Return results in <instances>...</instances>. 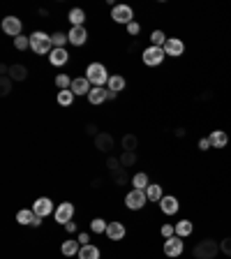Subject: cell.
Returning a JSON list of instances; mask_svg holds the SVG:
<instances>
[{
  "label": "cell",
  "instance_id": "cell-1",
  "mask_svg": "<svg viewBox=\"0 0 231 259\" xmlns=\"http://www.w3.org/2000/svg\"><path fill=\"white\" fill-rule=\"evenodd\" d=\"M86 79L90 81L93 86H97V88H104L109 83V79H111V74L107 72V65H102V63H90L86 67Z\"/></svg>",
  "mask_w": 231,
  "mask_h": 259
},
{
  "label": "cell",
  "instance_id": "cell-2",
  "mask_svg": "<svg viewBox=\"0 0 231 259\" xmlns=\"http://www.w3.org/2000/svg\"><path fill=\"white\" fill-rule=\"evenodd\" d=\"M217 252H220V243H217L215 238H204V241H199L192 250L194 259H215Z\"/></svg>",
  "mask_w": 231,
  "mask_h": 259
},
{
  "label": "cell",
  "instance_id": "cell-3",
  "mask_svg": "<svg viewBox=\"0 0 231 259\" xmlns=\"http://www.w3.org/2000/svg\"><path fill=\"white\" fill-rule=\"evenodd\" d=\"M30 49L37 56H47L54 51V44H51V35H47L44 30H35L30 35Z\"/></svg>",
  "mask_w": 231,
  "mask_h": 259
},
{
  "label": "cell",
  "instance_id": "cell-4",
  "mask_svg": "<svg viewBox=\"0 0 231 259\" xmlns=\"http://www.w3.org/2000/svg\"><path fill=\"white\" fill-rule=\"evenodd\" d=\"M146 204H148L146 190H136V188H132L127 194H125V206H127L129 210H141Z\"/></svg>",
  "mask_w": 231,
  "mask_h": 259
},
{
  "label": "cell",
  "instance_id": "cell-5",
  "mask_svg": "<svg viewBox=\"0 0 231 259\" xmlns=\"http://www.w3.org/2000/svg\"><path fill=\"white\" fill-rule=\"evenodd\" d=\"M111 19L116 23H120V26H125L127 28L129 23L134 21V10L129 5H113V10H111Z\"/></svg>",
  "mask_w": 231,
  "mask_h": 259
},
{
  "label": "cell",
  "instance_id": "cell-6",
  "mask_svg": "<svg viewBox=\"0 0 231 259\" xmlns=\"http://www.w3.org/2000/svg\"><path fill=\"white\" fill-rule=\"evenodd\" d=\"M164 49L160 47H148L144 49V54H141V60H144V65H148V67H157V65H162V60H164Z\"/></svg>",
  "mask_w": 231,
  "mask_h": 259
},
{
  "label": "cell",
  "instance_id": "cell-7",
  "mask_svg": "<svg viewBox=\"0 0 231 259\" xmlns=\"http://www.w3.org/2000/svg\"><path fill=\"white\" fill-rule=\"evenodd\" d=\"M74 204L72 201H63V204L56 206V213H54V220L60 222V225H67V222H72V218H74Z\"/></svg>",
  "mask_w": 231,
  "mask_h": 259
},
{
  "label": "cell",
  "instance_id": "cell-8",
  "mask_svg": "<svg viewBox=\"0 0 231 259\" xmlns=\"http://www.w3.org/2000/svg\"><path fill=\"white\" fill-rule=\"evenodd\" d=\"M21 30H23V23L19 16H5V19H3V32H5V35L16 39L21 35Z\"/></svg>",
  "mask_w": 231,
  "mask_h": 259
},
{
  "label": "cell",
  "instance_id": "cell-9",
  "mask_svg": "<svg viewBox=\"0 0 231 259\" xmlns=\"http://www.w3.org/2000/svg\"><path fill=\"white\" fill-rule=\"evenodd\" d=\"M164 254L167 257H180L183 254V250H185V243H183V238L180 236H171V238H167L164 241Z\"/></svg>",
  "mask_w": 231,
  "mask_h": 259
},
{
  "label": "cell",
  "instance_id": "cell-10",
  "mask_svg": "<svg viewBox=\"0 0 231 259\" xmlns=\"http://www.w3.org/2000/svg\"><path fill=\"white\" fill-rule=\"evenodd\" d=\"M32 210H35V215L47 218V215H51V213H56V206L49 197H39V199H35V204H32Z\"/></svg>",
  "mask_w": 231,
  "mask_h": 259
},
{
  "label": "cell",
  "instance_id": "cell-11",
  "mask_svg": "<svg viewBox=\"0 0 231 259\" xmlns=\"http://www.w3.org/2000/svg\"><path fill=\"white\" fill-rule=\"evenodd\" d=\"M164 54L171 56V58H180L185 54V42L180 37H169L164 44Z\"/></svg>",
  "mask_w": 231,
  "mask_h": 259
},
{
  "label": "cell",
  "instance_id": "cell-12",
  "mask_svg": "<svg viewBox=\"0 0 231 259\" xmlns=\"http://www.w3.org/2000/svg\"><path fill=\"white\" fill-rule=\"evenodd\" d=\"M160 210L164 213V215H176L178 210H180V201H178V197H173V194H164L160 201Z\"/></svg>",
  "mask_w": 231,
  "mask_h": 259
},
{
  "label": "cell",
  "instance_id": "cell-13",
  "mask_svg": "<svg viewBox=\"0 0 231 259\" xmlns=\"http://www.w3.org/2000/svg\"><path fill=\"white\" fill-rule=\"evenodd\" d=\"M67 37H70V44L74 47H83L88 42V30L83 26H72L70 32H67Z\"/></svg>",
  "mask_w": 231,
  "mask_h": 259
},
{
  "label": "cell",
  "instance_id": "cell-14",
  "mask_svg": "<svg viewBox=\"0 0 231 259\" xmlns=\"http://www.w3.org/2000/svg\"><path fill=\"white\" fill-rule=\"evenodd\" d=\"M93 91V83L86 79V76H76V79H72V93L74 95H86Z\"/></svg>",
  "mask_w": 231,
  "mask_h": 259
},
{
  "label": "cell",
  "instance_id": "cell-15",
  "mask_svg": "<svg viewBox=\"0 0 231 259\" xmlns=\"http://www.w3.org/2000/svg\"><path fill=\"white\" fill-rule=\"evenodd\" d=\"M125 234H127V229H125L123 222H109V227H107L109 241H123Z\"/></svg>",
  "mask_w": 231,
  "mask_h": 259
},
{
  "label": "cell",
  "instance_id": "cell-16",
  "mask_svg": "<svg viewBox=\"0 0 231 259\" xmlns=\"http://www.w3.org/2000/svg\"><path fill=\"white\" fill-rule=\"evenodd\" d=\"M67 60H70V54H67V49H54V51L49 54V63L54 65V67H63Z\"/></svg>",
  "mask_w": 231,
  "mask_h": 259
},
{
  "label": "cell",
  "instance_id": "cell-17",
  "mask_svg": "<svg viewBox=\"0 0 231 259\" xmlns=\"http://www.w3.org/2000/svg\"><path fill=\"white\" fill-rule=\"evenodd\" d=\"M208 139H210V146H213V148H224V146L229 144V135H226L224 130H213L208 135Z\"/></svg>",
  "mask_w": 231,
  "mask_h": 259
},
{
  "label": "cell",
  "instance_id": "cell-18",
  "mask_svg": "<svg viewBox=\"0 0 231 259\" xmlns=\"http://www.w3.org/2000/svg\"><path fill=\"white\" fill-rule=\"evenodd\" d=\"M95 148H97V151H102V153H109L113 148V137L107 135V132L97 135L95 137Z\"/></svg>",
  "mask_w": 231,
  "mask_h": 259
},
{
  "label": "cell",
  "instance_id": "cell-19",
  "mask_svg": "<svg viewBox=\"0 0 231 259\" xmlns=\"http://www.w3.org/2000/svg\"><path fill=\"white\" fill-rule=\"evenodd\" d=\"M79 250H81V243L74 241V238H67V241L60 245V252H63L65 257H74V254H79Z\"/></svg>",
  "mask_w": 231,
  "mask_h": 259
},
{
  "label": "cell",
  "instance_id": "cell-20",
  "mask_svg": "<svg viewBox=\"0 0 231 259\" xmlns=\"http://www.w3.org/2000/svg\"><path fill=\"white\" fill-rule=\"evenodd\" d=\"M192 234H194L192 220H180V222H176V236L188 238V236H192Z\"/></svg>",
  "mask_w": 231,
  "mask_h": 259
},
{
  "label": "cell",
  "instance_id": "cell-21",
  "mask_svg": "<svg viewBox=\"0 0 231 259\" xmlns=\"http://www.w3.org/2000/svg\"><path fill=\"white\" fill-rule=\"evenodd\" d=\"M10 79L12 81H26L28 79V67L26 65H12L10 67Z\"/></svg>",
  "mask_w": 231,
  "mask_h": 259
},
{
  "label": "cell",
  "instance_id": "cell-22",
  "mask_svg": "<svg viewBox=\"0 0 231 259\" xmlns=\"http://www.w3.org/2000/svg\"><path fill=\"white\" fill-rule=\"evenodd\" d=\"M104 100H107V88H97V86H93V91L88 93V102L90 104H102Z\"/></svg>",
  "mask_w": 231,
  "mask_h": 259
},
{
  "label": "cell",
  "instance_id": "cell-23",
  "mask_svg": "<svg viewBox=\"0 0 231 259\" xmlns=\"http://www.w3.org/2000/svg\"><path fill=\"white\" fill-rule=\"evenodd\" d=\"M79 259H100V248L97 245H81V250H79V254H76Z\"/></svg>",
  "mask_w": 231,
  "mask_h": 259
},
{
  "label": "cell",
  "instance_id": "cell-24",
  "mask_svg": "<svg viewBox=\"0 0 231 259\" xmlns=\"http://www.w3.org/2000/svg\"><path fill=\"white\" fill-rule=\"evenodd\" d=\"M125 86H127V81H125V76H120V74H111V79H109V83H107V88L113 93L125 91Z\"/></svg>",
  "mask_w": 231,
  "mask_h": 259
},
{
  "label": "cell",
  "instance_id": "cell-25",
  "mask_svg": "<svg viewBox=\"0 0 231 259\" xmlns=\"http://www.w3.org/2000/svg\"><path fill=\"white\" fill-rule=\"evenodd\" d=\"M146 197H148V201H157V204H160L162 197H164V194H162V185L151 183L148 188H146Z\"/></svg>",
  "mask_w": 231,
  "mask_h": 259
},
{
  "label": "cell",
  "instance_id": "cell-26",
  "mask_svg": "<svg viewBox=\"0 0 231 259\" xmlns=\"http://www.w3.org/2000/svg\"><path fill=\"white\" fill-rule=\"evenodd\" d=\"M67 19H70L72 26H83V21H86V12L81 10V7H74V10H70Z\"/></svg>",
  "mask_w": 231,
  "mask_h": 259
},
{
  "label": "cell",
  "instance_id": "cell-27",
  "mask_svg": "<svg viewBox=\"0 0 231 259\" xmlns=\"http://www.w3.org/2000/svg\"><path fill=\"white\" fill-rule=\"evenodd\" d=\"M132 185H134L136 190H146L148 185H151V178H148V174L139 171V174H134V176H132Z\"/></svg>",
  "mask_w": 231,
  "mask_h": 259
},
{
  "label": "cell",
  "instance_id": "cell-28",
  "mask_svg": "<svg viewBox=\"0 0 231 259\" xmlns=\"http://www.w3.org/2000/svg\"><path fill=\"white\" fill-rule=\"evenodd\" d=\"M74 93H72V88H67V91H58V104L60 107H72L74 104Z\"/></svg>",
  "mask_w": 231,
  "mask_h": 259
},
{
  "label": "cell",
  "instance_id": "cell-29",
  "mask_svg": "<svg viewBox=\"0 0 231 259\" xmlns=\"http://www.w3.org/2000/svg\"><path fill=\"white\" fill-rule=\"evenodd\" d=\"M32 220H35V210L30 208H21L16 213V222L19 225H32Z\"/></svg>",
  "mask_w": 231,
  "mask_h": 259
},
{
  "label": "cell",
  "instance_id": "cell-30",
  "mask_svg": "<svg viewBox=\"0 0 231 259\" xmlns=\"http://www.w3.org/2000/svg\"><path fill=\"white\" fill-rule=\"evenodd\" d=\"M167 35L162 30H153L151 32V47H160V49H164V44H167Z\"/></svg>",
  "mask_w": 231,
  "mask_h": 259
},
{
  "label": "cell",
  "instance_id": "cell-31",
  "mask_svg": "<svg viewBox=\"0 0 231 259\" xmlns=\"http://www.w3.org/2000/svg\"><path fill=\"white\" fill-rule=\"evenodd\" d=\"M67 42H70L67 32H54V35H51V44H54V49H65Z\"/></svg>",
  "mask_w": 231,
  "mask_h": 259
},
{
  "label": "cell",
  "instance_id": "cell-32",
  "mask_svg": "<svg viewBox=\"0 0 231 259\" xmlns=\"http://www.w3.org/2000/svg\"><path fill=\"white\" fill-rule=\"evenodd\" d=\"M136 146H139V139H136V135H125L123 137V151L134 153Z\"/></svg>",
  "mask_w": 231,
  "mask_h": 259
},
{
  "label": "cell",
  "instance_id": "cell-33",
  "mask_svg": "<svg viewBox=\"0 0 231 259\" xmlns=\"http://www.w3.org/2000/svg\"><path fill=\"white\" fill-rule=\"evenodd\" d=\"M107 220H102V218H95V220L90 222V232L93 234H107Z\"/></svg>",
  "mask_w": 231,
  "mask_h": 259
},
{
  "label": "cell",
  "instance_id": "cell-34",
  "mask_svg": "<svg viewBox=\"0 0 231 259\" xmlns=\"http://www.w3.org/2000/svg\"><path fill=\"white\" fill-rule=\"evenodd\" d=\"M56 86H58V91H67V88H72L70 74H58L56 76Z\"/></svg>",
  "mask_w": 231,
  "mask_h": 259
},
{
  "label": "cell",
  "instance_id": "cell-35",
  "mask_svg": "<svg viewBox=\"0 0 231 259\" xmlns=\"http://www.w3.org/2000/svg\"><path fill=\"white\" fill-rule=\"evenodd\" d=\"M136 162V153H129V151H123V155H120V164H123L125 169L132 167Z\"/></svg>",
  "mask_w": 231,
  "mask_h": 259
},
{
  "label": "cell",
  "instance_id": "cell-36",
  "mask_svg": "<svg viewBox=\"0 0 231 259\" xmlns=\"http://www.w3.org/2000/svg\"><path fill=\"white\" fill-rule=\"evenodd\" d=\"M14 47H16V51H26V49H30V37L19 35V37L14 39Z\"/></svg>",
  "mask_w": 231,
  "mask_h": 259
},
{
  "label": "cell",
  "instance_id": "cell-37",
  "mask_svg": "<svg viewBox=\"0 0 231 259\" xmlns=\"http://www.w3.org/2000/svg\"><path fill=\"white\" fill-rule=\"evenodd\" d=\"M160 234L164 236V241H167V238H171V236H176V225H162L160 227Z\"/></svg>",
  "mask_w": 231,
  "mask_h": 259
},
{
  "label": "cell",
  "instance_id": "cell-38",
  "mask_svg": "<svg viewBox=\"0 0 231 259\" xmlns=\"http://www.w3.org/2000/svg\"><path fill=\"white\" fill-rule=\"evenodd\" d=\"M0 91H3V95H10V91H12V79L10 76H3V79H0Z\"/></svg>",
  "mask_w": 231,
  "mask_h": 259
},
{
  "label": "cell",
  "instance_id": "cell-39",
  "mask_svg": "<svg viewBox=\"0 0 231 259\" xmlns=\"http://www.w3.org/2000/svg\"><path fill=\"white\" fill-rule=\"evenodd\" d=\"M220 252L226 254V257L231 259V238H224V241H220Z\"/></svg>",
  "mask_w": 231,
  "mask_h": 259
},
{
  "label": "cell",
  "instance_id": "cell-40",
  "mask_svg": "<svg viewBox=\"0 0 231 259\" xmlns=\"http://www.w3.org/2000/svg\"><path fill=\"white\" fill-rule=\"evenodd\" d=\"M210 148H213V146H210V139L208 137H201L199 139V151H210Z\"/></svg>",
  "mask_w": 231,
  "mask_h": 259
},
{
  "label": "cell",
  "instance_id": "cell-41",
  "mask_svg": "<svg viewBox=\"0 0 231 259\" xmlns=\"http://www.w3.org/2000/svg\"><path fill=\"white\" fill-rule=\"evenodd\" d=\"M139 30H141V26H139L136 21H132V23L127 26V32H129V35H139Z\"/></svg>",
  "mask_w": 231,
  "mask_h": 259
},
{
  "label": "cell",
  "instance_id": "cell-42",
  "mask_svg": "<svg viewBox=\"0 0 231 259\" xmlns=\"http://www.w3.org/2000/svg\"><path fill=\"white\" fill-rule=\"evenodd\" d=\"M76 241H79L81 245H90V236H88L86 232H81V234H79V238H76Z\"/></svg>",
  "mask_w": 231,
  "mask_h": 259
},
{
  "label": "cell",
  "instance_id": "cell-43",
  "mask_svg": "<svg viewBox=\"0 0 231 259\" xmlns=\"http://www.w3.org/2000/svg\"><path fill=\"white\" fill-rule=\"evenodd\" d=\"M65 232H67V234H74L76 232V222H67V225H65Z\"/></svg>",
  "mask_w": 231,
  "mask_h": 259
},
{
  "label": "cell",
  "instance_id": "cell-44",
  "mask_svg": "<svg viewBox=\"0 0 231 259\" xmlns=\"http://www.w3.org/2000/svg\"><path fill=\"white\" fill-rule=\"evenodd\" d=\"M116 97H118V93H113V91L107 88V100H116Z\"/></svg>",
  "mask_w": 231,
  "mask_h": 259
}]
</instances>
